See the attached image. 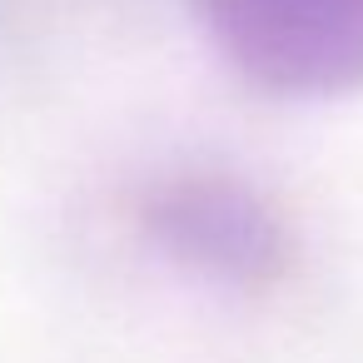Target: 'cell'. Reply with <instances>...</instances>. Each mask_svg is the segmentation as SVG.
I'll return each instance as SVG.
<instances>
[{
    "label": "cell",
    "mask_w": 363,
    "mask_h": 363,
    "mask_svg": "<svg viewBox=\"0 0 363 363\" xmlns=\"http://www.w3.org/2000/svg\"><path fill=\"white\" fill-rule=\"evenodd\" d=\"M145 234L184 269L259 289L289 274L294 239L284 219L239 179L184 174L145 199Z\"/></svg>",
    "instance_id": "7a4b0ae2"
},
{
    "label": "cell",
    "mask_w": 363,
    "mask_h": 363,
    "mask_svg": "<svg viewBox=\"0 0 363 363\" xmlns=\"http://www.w3.org/2000/svg\"><path fill=\"white\" fill-rule=\"evenodd\" d=\"M224 60L274 95L363 85V0H194Z\"/></svg>",
    "instance_id": "6da1fadb"
}]
</instances>
